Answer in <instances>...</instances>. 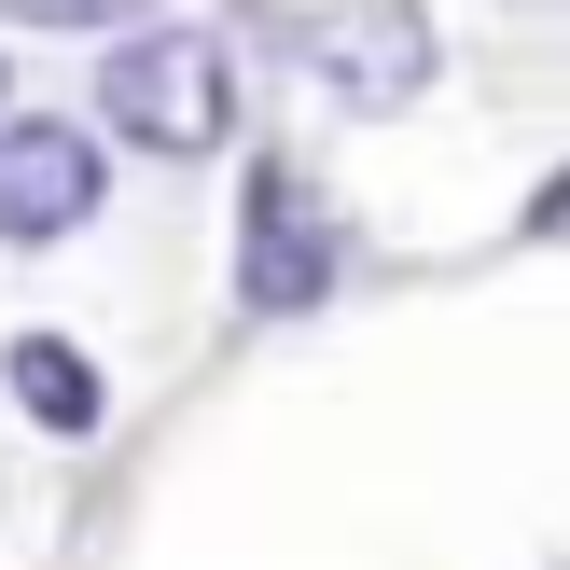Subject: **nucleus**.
Here are the masks:
<instances>
[{"label": "nucleus", "instance_id": "423d86ee", "mask_svg": "<svg viewBox=\"0 0 570 570\" xmlns=\"http://www.w3.org/2000/svg\"><path fill=\"white\" fill-rule=\"evenodd\" d=\"M14 28H126V14H154V0H0Z\"/></svg>", "mask_w": 570, "mask_h": 570}, {"label": "nucleus", "instance_id": "f03ea898", "mask_svg": "<svg viewBox=\"0 0 570 570\" xmlns=\"http://www.w3.org/2000/svg\"><path fill=\"white\" fill-rule=\"evenodd\" d=\"M348 293V223L334 195L306 181L293 154H250L237 167V306L250 321H321Z\"/></svg>", "mask_w": 570, "mask_h": 570}, {"label": "nucleus", "instance_id": "20e7f679", "mask_svg": "<svg viewBox=\"0 0 570 570\" xmlns=\"http://www.w3.org/2000/svg\"><path fill=\"white\" fill-rule=\"evenodd\" d=\"M111 195V154L98 126H70V111H0V250H56L83 237Z\"/></svg>", "mask_w": 570, "mask_h": 570}, {"label": "nucleus", "instance_id": "f257e3e1", "mask_svg": "<svg viewBox=\"0 0 570 570\" xmlns=\"http://www.w3.org/2000/svg\"><path fill=\"white\" fill-rule=\"evenodd\" d=\"M98 126L126 139V154L154 167H209L223 139H237V56H223V28H111L98 56Z\"/></svg>", "mask_w": 570, "mask_h": 570}, {"label": "nucleus", "instance_id": "0eeeda50", "mask_svg": "<svg viewBox=\"0 0 570 570\" xmlns=\"http://www.w3.org/2000/svg\"><path fill=\"white\" fill-rule=\"evenodd\" d=\"M0 111H14V70H0Z\"/></svg>", "mask_w": 570, "mask_h": 570}, {"label": "nucleus", "instance_id": "7ed1b4c3", "mask_svg": "<svg viewBox=\"0 0 570 570\" xmlns=\"http://www.w3.org/2000/svg\"><path fill=\"white\" fill-rule=\"evenodd\" d=\"M278 42H293V70L321 83L334 111H417L432 70H445V28L417 14V0H321V14H293Z\"/></svg>", "mask_w": 570, "mask_h": 570}, {"label": "nucleus", "instance_id": "39448f33", "mask_svg": "<svg viewBox=\"0 0 570 570\" xmlns=\"http://www.w3.org/2000/svg\"><path fill=\"white\" fill-rule=\"evenodd\" d=\"M0 390H14V417H28V432H56V445H83V432H98V404H111L98 362H83L70 334H14V348H0Z\"/></svg>", "mask_w": 570, "mask_h": 570}]
</instances>
